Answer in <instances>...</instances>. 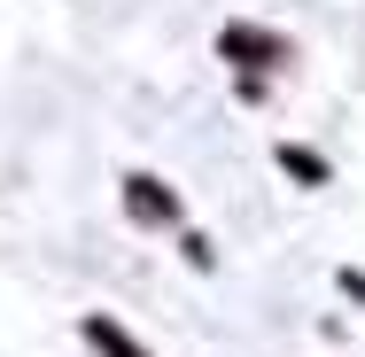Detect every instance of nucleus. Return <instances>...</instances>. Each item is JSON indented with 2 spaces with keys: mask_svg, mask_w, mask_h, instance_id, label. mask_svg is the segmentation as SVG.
<instances>
[{
  "mask_svg": "<svg viewBox=\"0 0 365 357\" xmlns=\"http://www.w3.org/2000/svg\"><path fill=\"white\" fill-rule=\"evenodd\" d=\"M86 342H93V350H101V357H148L140 342H133V334H125V326H117V319H101V311H93V319H86Z\"/></svg>",
  "mask_w": 365,
  "mask_h": 357,
  "instance_id": "7ed1b4c3",
  "label": "nucleus"
},
{
  "mask_svg": "<svg viewBox=\"0 0 365 357\" xmlns=\"http://www.w3.org/2000/svg\"><path fill=\"white\" fill-rule=\"evenodd\" d=\"M218 47H225V55H249V63H280V55H288V47H280L272 31H249V24H233Z\"/></svg>",
  "mask_w": 365,
  "mask_h": 357,
  "instance_id": "f03ea898",
  "label": "nucleus"
},
{
  "mask_svg": "<svg viewBox=\"0 0 365 357\" xmlns=\"http://www.w3.org/2000/svg\"><path fill=\"white\" fill-rule=\"evenodd\" d=\"M280 163H288L295 179H327V163H319V155H303V148H280Z\"/></svg>",
  "mask_w": 365,
  "mask_h": 357,
  "instance_id": "20e7f679",
  "label": "nucleus"
},
{
  "mask_svg": "<svg viewBox=\"0 0 365 357\" xmlns=\"http://www.w3.org/2000/svg\"><path fill=\"white\" fill-rule=\"evenodd\" d=\"M125 210L140 217V225H171V217H179V195H171V187H155V179H125Z\"/></svg>",
  "mask_w": 365,
  "mask_h": 357,
  "instance_id": "f257e3e1",
  "label": "nucleus"
}]
</instances>
